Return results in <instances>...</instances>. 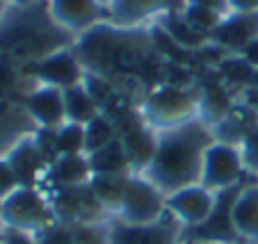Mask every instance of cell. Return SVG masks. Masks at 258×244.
Returning a JSON list of instances; mask_svg holds the SVG:
<instances>
[{
	"instance_id": "3",
	"label": "cell",
	"mask_w": 258,
	"mask_h": 244,
	"mask_svg": "<svg viewBox=\"0 0 258 244\" xmlns=\"http://www.w3.org/2000/svg\"><path fill=\"white\" fill-rule=\"evenodd\" d=\"M0 224L5 228L39 233L55 221V212L50 205V196L41 187H16L0 203Z\"/></svg>"
},
{
	"instance_id": "28",
	"label": "cell",
	"mask_w": 258,
	"mask_h": 244,
	"mask_svg": "<svg viewBox=\"0 0 258 244\" xmlns=\"http://www.w3.org/2000/svg\"><path fill=\"white\" fill-rule=\"evenodd\" d=\"M32 137H34V144H37L39 153L44 155L46 165L50 167L59 157V153H57V128H41L39 126Z\"/></svg>"
},
{
	"instance_id": "9",
	"label": "cell",
	"mask_w": 258,
	"mask_h": 244,
	"mask_svg": "<svg viewBox=\"0 0 258 244\" xmlns=\"http://www.w3.org/2000/svg\"><path fill=\"white\" fill-rule=\"evenodd\" d=\"M167 212L178 221L183 228H195L204 224L215 205V192L206 190L204 185H192L174 192L165 201Z\"/></svg>"
},
{
	"instance_id": "22",
	"label": "cell",
	"mask_w": 258,
	"mask_h": 244,
	"mask_svg": "<svg viewBox=\"0 0 258 244\" xmlns=\"http://www.w3.org/2000/svg\"><path fill=\"white\" fill-rule=\"evenodd\" d=\"M64 110H67V121L80 123V126H87L89 121H94L101 114L98 103L85 87V80L76 87L64 89Z\"/></svg>"
},
{
	"instance_id": "27",
	"label": "cell",
	"mask_w": 258,
	"mask_h": 244,
	"mask_svg": "<svg viewBox=\"0 0 258 244\" xmlns=\"http://www.w3.org/2000/svg\"><path fill=\"white\" fill-rule=\"evenodd\" d=\"M76 244H110V219L96 224H73Z\"/></svg>"
},
{
	"instance_id": "37",
	"label": "cell",
	"mask_w": 258,
	"mask_h": 244,
	"mask_svg": "<svg viewBox=\"0 0 258 244\" xmlns=\"http://www.w3.org/2000/svg\"><path fill=\"white\" fill-rule=\"evenodd\" d=\"M5 3H14V5H30L34 0H5Z\"/></svg>"
},
{
	"instance_id": "7",
	"label": "cell",
	"mask_w": 258,
	"mask_h": 244,
	"mask_svg": "<svg viewBox=\"0 0 258 244\" xmlns=\"http://www.w3.org/2000/svg\"><path fill=\"white\" fill-rule=\"evenodd\" d=\"M23 71L28 75H32V78H37L41 85L57 87L62 92L69 87H76V85H80L85 80L83 62H80L76 50H55V53H48L41 59H32Z\"/></svg>"
},
{
	"instance_id": "38",
	"label": "cell",
	"mask_w": 258,
	"mask_h": 244,
	"mask_svg": "<svg viewBox=\"0 0 258 244\" xmlns=\"http://www.w3.org/2000/svg\"><path fill=\"white\" fill-rule=\"evenodd\" d=\"M5 5H7L5 0H0V16H3V12H5Z\"/></svg>"
},
{
	"instance_id": "43",
	"label": "cell",
	"mask_w": 258,
	"mask_h": 244,
	"mask_svg": "<svg viewBox=\"0 0 258 244\" xmlns=\"http://www.w3.org/2000/svg\"><path fill=\"white\" fill-rule=\"evenodd\" d=\"M0 212H3V208H0Z\"/></svg>"
},
{
	"instance_id": "36",
	"label": "cell",
	"mask_w": 258,
	"mask_h": 244,
	"mask_svg": "<svg viewBox=\"0 0 258 244\" xmlns=\"http://www.w3.org/2000/svg\"><path fill=\"white\" fill-rule=\"evenodd\" d=\"M231 12H258V0H229Z\"/></svg>"
},
{
	"instance_id": "33",
	"label": "cell",
	"mask_w": 258,
	"mask_h": 244,
	"mask_svg": "<svg viewBox=\"0 0 258 244\" xmlns=\"http://www.w3.org/2000/svg\"><path fill=\"white\" fill-rule=\"evenodd\" d=\"M187 5H199V7H206V10H213L222 16H229L231 12V5L229 0H187Z\"/></svg>"
},
{
	"instance_id": "26",
	"label": "cell",
	"mask_w": 258,
	"mask_h": 244,
	"mask_svg": "<svg viewBox=\"0 0 258 244\" xmlns=\"http://www.w3.org/2000/svg\"><path fill=\"white\" fill-rule=\"evenodd\" d=\"M183 16L187 19V23L195 25L199 32L208 34V37L219 28V23L224 21L222 14H217V12H213V10H206V7H199V5H187L185 10H183Z\"/></svg>"
},
{
	"instance_id": "23",
	"label": "cell",
	"mask_w": 258,
	"mask_h": 244,
	"mask_svg": "<svg viewBox=\"0 0 258 244\" xmlns=\"http://www.w3.org/2000/svg\"><path fill=\"white\" fill-rule=\"evenodd\" d=\"M89 165H92V176L94 174H133L131 162H128L126 148H123L121 139H114L107 146H103L101 151L92 153Z\"/></svg>"
},
{
	"instance_id": "15",
	"label": "cell",
	"mask_w": 258,
	"mask_h": 244,
	"mask_svg": "<svg viewBox=\"0 0 258 244\" xmlns=\"http://www.w3.org/2000/svg\"><path fill=\"white\" fill-rule=\"evenodd\" d=\"M187 0H112L107 5V16L117 25H135L144 16L158 14V12H183Z\"/></svg>"
},
{
	"instance_id": "18",
	"label": "cell",
	"mask_w": 258,
	"mask_h": 244,
	"mask_svg": "<svg viewBox=\"0 0 258 244\" xmlns=\"http://www.w3.org/2000/svg\"><path fill=\"white\" fill-rule=\"evenodd\" d=\"M235 108V101L231 96V92L226 89V85L215 83L201 89L199 98V114L197 117L204 123H208L210 128H215L217 123H222Z\"/></svg>"
},
{
	"instance_id": "14",
	"label": "cell",
	"mask_w": 258,
	"mask_h": 244,
	"mask_svg": "<svg viewBox=\"0 0 258 244\" xmlns=\"http://www.w3.org/2000/svg\"><path fill=\"white\" fill-rule=\"evenodd\" d=\"M50 14L64 28L85 32L92 30L107 14V10H103L98 0H50Z\"/></svg>"
},
{
	"instance_id": "35",
	"label": "cell",
	"mask_w": 258,
	"mask_h": 244,
	"mask_svg": "<svg viewBox=\"0 0 258 244\" xmlns=\"http://www.w3.org/2000/svg\"><path fill=\"white\" fill-rule=\"evenodd\" d=\"M242 103L258 114V87L256 85H249V87L242 89Z\"/></svg>"
},
{
	"instance_id": "17",
	"label": "cell",
	"mask_w": 258,
	"mask_h": 244,
	"mask_svg": "<svg viewBox=\"0 0 258 244\" xmlns=\"http://www.w3.org/2000/svg\"><path fill=\"white\" fill-rule=\"evenodd\" d=\"M233 226L238 235L249 242H258V181H249L233 205Z\"/></svg>"
},
{
	"instance_id": "8",
	"label": "cell",
	"mask_w": 258,
	"mask_h": 244,
	"mask_svg": "<svg viewBox=\"0 0 258 244\" xmlns=\"http://www.w3.org/2000/svg\"><path fill=\"white\" fill-rule=\"evenodd\" d=\"M117 130H119V139H121L123 148H126L133 174H144L151 167L153 157H156L158 130L146 126L140 112H131V121L126 117L121 126H117Z\"/></svg>"
},
{
	"instance_id": "6",
	"label": "cell",
	"mask_w": 258,
	"mask_h": 244,
	"mask_svg": "<svg viewBox=\"0 0 258 244\" xmlns=\"http://www.w3.org/2000/svg\"><path fill=\"white\" fill-rule=\"evenodd\" d=\"M247 169L242 162V153L238 146L222 142H213L204 155V174L201 185L210 192H222L238 185L247 178Z\"/></svg>"
},
{
	"instance_id": "21",
	"label": "cell",
	"mask_w": 258,
	"mask_h": 244,
	"mask_svg": "<svg viewBox=\"0 0 258 244\" xmlns=\"http://www.w3.org/2000/svg\"><path fill=\"white\" fill-rule=\"evenodd\" d=\"M131 176L133 174H94L92 181H89V190L105 205V210L110 215L119 212V208H121L128 178Z\"/></svg>"
},
{
	"instance_id": "2",
	"label": "cell",
	"mask_w": 258,
	"mask_h": 244,
	"mask_svg": "<svg viewBox=\"0 0 258 244\" xmlns=\"http://www.w3.org/2000/svg\"><path fill=\"white\" fill-rule=\"evenodd\" d=\"M201 92L178 85H160L144 98L140 114L146 126L153 130H169L180 123H187L199 114Z\"/></svg>"
},
{
	"instance_id": "30",
	"label": "cell",
	"mask_w": 258,
	"mask_h": 244,
	"mask_svg": "<svg viewBox=\"0 0 258 244\" xmlns=\"http://www.w3.org/2000/svg\"><path fill=\"white\" fill-rule=\"evenodd\" d=\"M240 153H242V162L247 174L256 176L258 174V123L247 132V137L240 144Z\"/></svg>"
},
{
	"instance_id": "32",
	"label": "cell",
	"mask_w": 258,
	"mask_h": 244,
	"mask_svg": "<svg viewBox=\"0 0 258 244\" xmlns=\"http://www.w3.org/2000/svg\"><path fill=\"white\" fill-rule=\"evenodd\" d=\"M0 233H3V244H39L32 233H25V230L5 228V226H3Z\"/></svg>"
},
{
	"instance_id": "24",
	"label": "cell",
	"mask_w": 258,
	"mask_h": 244,
	"mask_svg": "<svg viewBox=\"0 0 258 244\" xmlns=\"http://www.w3.org/2000/svg\"><path fill=\"white\" fill-rule=\"evenodd\" d=\"M119 137L117 123L110 121L107 117L98 114L94 121H89L85 126V155H92V153L101 151L103 146H107L110 142H114Z\"/></svg>"
},
{
	"instance_id": "16",
	"label": "cell",
	"mask_w": 258,
	"mask_h": 244,
	"mask_svg": "<svg viewBox=\"0 0 258 244\" xmlns=\"http://www.w3.org/2000/svg\"><path fill=\"white\" fill-rule=\"evenodd\" d=\"M89 181H92V165L87 155H59L48 167L41 187H48V190L83 187Z\"/></svg>"
},
{
	"instance_id": "1",
	"label": "cell",
	"mask_w": 258,
	"mask_h": 244,
	"mask_svg": "<svg viewBox=\"0 0 258 244\" xmlns=\"http://www.w3.org/2000/svg\"><path fill=\"white\" fill-rule=\"evenodd\" d=\"M215 142V132L199 117L158 132V151L151 167L142 174L165 196L183 187L201 185L204 155Z\"/></svg>"
},
{
	"instance_id": "4",
	"label": "cell",
	"mask_w": 258,
	"mask_h": 244,
	"mask_svg": "<svg viewBox=\"0 0 258 244\" xmlns=\"http://www.w3.org/2000/svg\"><path fill=\"white\" fill-rule=\"evenodd\" d=\"M249 176L242 183H238V185L229 187V190L215 192V205H213V212L208 215V219L204 224L195 226V228H183L180 242H210V244L242 242V237L238 235V230L233 226V205H235V199L240 196V192L249 183Z\"/></svg>"
},
{
	"instance_id": "41",
	"label": "cell",
	"mask_w": 258,
	"mask_h": 244,
	"mask_svg": "<svg viewBox=\"0 0 258 244\" xmlns=\"http://www.w3.org/2000/svg\"><path fill=\"white\" fill-rule=\"evenodd\" d=\"M0 244H3V233H0Z\"/></svg>"
},
{
	"instance_id": "11",
	"label": "cell",
	"mask_w": 258,
	"mask_h": 244,
	"mask_svg": "<svg viewBox=\"0 0 258 244\" xmlns=\"http://www.w3.org/2000/svg\"><path fill=\"white\" fill-rule=\"evenodd\" d=\"M5 160L10 162L19 187H41L44 185L48 165H46L44 155H41L37 144H34L32 135L19 139V142L12 146V151L7 153Z\"/></svg>"
},
{
	"instance_id": "5",
	"label": "cell",
	"mask_w": 258,
	"mask_h": 244,
	"mask_svg": "<svg viewBox=\"0 0 258 244\" xmlns=\"http://www.w3.org/2000/svg\"><path fill=\"white\" fill-rule=\"evenodd\" d=\"M167 196L142 174L128 178L123 203L119 208V219L131 226H151L167 215Z\"/></svg>"
},
{
	"instance_id": "12",
	"label": "cell",
	"mask_w": 258,
	"mask_h": 244,
	"mask_svg": "<svg viewBox=\"0 0 258 244\" xmlns=\"http://www.w3.org/2000/svg\"><path fill=\"white\" fill-rule=\"evenodd\" d=\"M258 37V12H233L224 16L219 28L210 34V41L229 53L240 55V50Z\"/></svg>"
},
{
	"instance_id": "29",
	"label": "cell",
	"mask_w": 258,
	"mask_h": 244,
	"mask_svg": "<svg viewBox=\"0 0 258 244\" xmlns=\"http://www.w3.org/2000/svg\"><path fill=\"white\" fill-rule=\"evenodd\" d=\"M34 237H37L39 244H76V239H73V226L62 224V221H53L44 230L34 233Z\"/></svg>"
},
{
	"instance_id": "20",
	"label": "cell",
	"mask_w": 258,
	"mask_h": 244,
	"mask_svg": "<svg viewBox=\"0 0 258 244\" xmlns=\"http://www.w3.org/2000/svg\"><path fill=\"white\" fill-rule=\"evenodd\" d=\"M160 28L165 30L167 37H169L176 46H180V48L195 50V48H204V46L210 44L208 34L199 32L195 25L187 23V19L183 16V12H165Z\"/></svg>"
},
{
	"instance_id": "39",
	"label": "cell",
	"mask_w": 258,
	"mask_h": 244,
	"mask_svg": "<svg viewBox=\"0 0 258 244\" xmlns=\"http://www.w3.org/2000/svg\"><path fill=\"white\" fill-rule=\"evenodd\" d=\"M253 85L258 87V68H256V75H253Z\"/></svg>"
},
{
	"instance_id": "19",
	"label": "cell",
	"mask_w": 258,
	"mask_h": 244,
	"mask_svg": "<svg viewBox=\"0 0 258 244\" xmlns=\"http://www.w3.org/2000/svg\"><path fill=\"white\" fill-rule=\"evenodd\" d=\"M258 123V114L253 110H249L244 103L235 105L233 112L224 119L222 123L213 128L215 132V142H222V144H231V146H238L242 144V139L247 137V132L251 130L253 126Z\"/></svg>"
},
{
	"instance_id": "10",
	"label": "cell",
	"mask_w": 258,
	"mask_h": 244,
	"mask_svg": "<svg viewBox=\"0 0 258 244\" xmlns=\"http://www.w3.org/2000/svg\"><path fill=\"white\" fill-rule=\"evenodd\" d=\"M183 226L171 217L165 221L162 217L151 226H131L121 219L110 221V244H180Z\"/></svg>"
},
{
	"instance_id": "31",
	"label": "cell",
	"mask_w": 258,
	"mask_h": 244,
	"mask_svg": "<svg viewBox=\"0 0 258 244\" xmlns=\"http://www.w3.org/2000/svg\"><path fill=\"white\" fill-rule=\"evenodd\" d=\"M16 187H19V183H16V176H14V171H12L10 162H7L5 157H0V203H3Z\"/></svg>"
},
{
	"instance_id": "42",
	"label": "cell",
	"mask_w": 258,
	"mask_h": 244,
	"mask_svg": "<svg viewBox=\"0 0 258 244\" xmlns=\"http://www.w3.org/2000/svg\"><path fill=\"white\" fill-rule=\"evenodd\" d=\"M256 181H258V174H256Z\"/></svg>"
},
{
	"instance_id": "34",
	"label": "cell",
	"mask_w": 258,
	"mask_h": 244,
	"mask_svg": "<svg viewBox=\"0 0 258 244\" xmlns=\"http://www.w3.org/2000/svg\"><path fill=\"white\" fill-rule=\"evenodd\" d=\"M240 57H242L247 64H251L253 68H258V37L253 41H249V44L240 50Z\"/></svg>"
},
{
	"instance_id": "25",
	"label": "cell",
	"mask_w": 258,
	"mask_h": 244,
	"mask_svg": "<svg viewBox=\"0 0 258 244\" xmlns=\"http://www.w3.org/2000/svg\"><path fill=\"white\" fill-rule=\"evenodd\" d=\"M59 155H85V126L67 121L57 128Z\"/></svg>"
},
{
	"instance_id": "40",
	"label": "cell",
	"mask_w": 258,
	"mask_h": 244,
	"mask_svg": "<svg viewBox=\"0 0 258 244\" xmlns=\"http://www.w3.org/2000/svg\"><path fill=\"white\" fill-rule=\"evenodd\" d=\"M180 244H210V242H180Z\"/></svg>"
},
{
	"instance_id": "13",
	"label": "cell",
	"mask_w": 258,
	"mask_h": 244,
	"mask_svg": "<svg viewBox=\"0 0 258 244\" xmlns=\"http://www.w3.org/2000/svg\"><path fill=\"white\" fill-rule=\"evenodd\" d=\"M25 110L41 128H59L67 123L64 110V92L57 87L41 85L25 98Z\"/></svg>"
}]
</instances>
